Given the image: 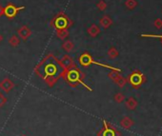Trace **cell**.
<instances>
[{
    "label": "cell",
    "instance_id": "19",
    "mask_svg": "<svg viewBox=\"0 0 162 136\" xmlns=\"http://www.w3.org/2000/svg\"><path fill=\"white\" fill-rule=\"evenodd\" d=\"M6 102H7V98H6V97L0 92V108L3 107L6 104Z\"/></svg>",
    "mask_w": 162,
    "mask_h": 136
},
{
    "label": "cell",
    "instance_id": "12",
    "mask_svg": "<svg viewBox=\"0 0 162 136\" xmlns=\"http://www.w3.org/2000/svg\"><path fill=\"white\" fill-rule=\"evenodd\" d=\"M19 42H20V40H19V37L16 36V35H12L10 39H9V43L12 47H17L19 45Z\"/></svg>",
    "mask_w": 162,
    "mask_h": 136
},
{
    "label": "cell",
    "instance_id": "6",
    "mask_svg": "<svg viewBox=\"0 0 162 136\" xmlns=\"http://www.w3.org/2000/svg\"><path fill=\"white\" fill-rule=\"evenodd\" d=\"M120 126L123 128H126V129H129L131 128L133 126H134V121L133 119H131L128 116H125V117H123L120 121Z\"/></svg>",
    "mask_w": 162,
    "mask_h": 136
},
{
    "label": "cell",
    "instance_id": "8",
    "mask_svg": "<svg viewBox=\"0 0 162 136\" xmlns=\"http://www.w3.org/2000/svg\"><path fill=\"white\" fill-rule=\"evenodd\" d=\"M125 106L130 111H134V109H135V108L137 107V101L135 100L134 97H130V98L127 99Z\"/></svg>",
    "mask_w": 162,
    "mask_h": 136
},
{
    "label": "cell",
    "instance_id": "24",
    "mask_svg": "<svg viewBox=\"0 0 162 136\" xmlns=\"http://www.w3.org/2000/svg\"><path fill=\"white\" fill-rule=\"evenodd\" d=\"M23 136H25V135H23Z\"/></svg>",
    "mask_w": 162,
    "mask_h": 136
},
{
    "label": "cell",
    "instance_id": "1",
    "mask_svg": "<svg viewBox=\"0 0 162 136\" xmlns=\"http://www.w3.org/2000/svg\"><path fill=\"white\" fill-rule=\"evenodd\" d=\"M129 81H130V83L132 84L133 87L138 88L139 86H141L142 84L145 82V77H144V75L142 74L140 72L137 70V72L133 73L131 75H130Z\"/></svg>",
    "mask_w": 162,
    "mask_h": 136
},
{
    "label": "cell",
    "instance_id": "9",
    "mask_svg": "<svg viewBox=\"0 0 162 136\" xmlns=\"http://www.w3.org/2000/svg\"><path fill=\"white\" fill-rule=\"evenodd\" d=\"M100 25L102 26L103 28L107 29V28H109L110 26L112 25V20L110 19L109 16L105 15V16H103V17L100 19Z\"/></svg>",
    "mask_w": 162,
    "mask_h": 136
},
{
    "label": "cell",
    "instance_id": "7",
    "mask_svg": "<svg viewBox=\"0 0 162 136\" xmlns=\"http://www.w3.org/2000/svg\"><path fill=\"white\" fill-rule=\"evenodd\" d=\"M18 34L20 35V37L22 39L26 40L27 38L31 35V31L28 27H26V26H23L20 29L18 30Z\"/></svg>",
    "mask_w": 162,
    "mask_h": 136
},
{
    "label": "cell",
    "instance_id": "22",
    "mask_svg": "<svg viewBox=\"0 0 162 136\" xmlns=\"http://www.w3.org/2000/svg\"><path fill=\"white\" fill-rule=\"evenodd\" d=\"M3 14H4V9L0 6V15H2Z\"/></svg>",
    "mask_w": 162,
    "mask_h": 136
},
{
    "label": "cell",
    "instance_id": "16",
    "mask_svg": "<svg viewBox=\"0 0 162 136\" xmlns=\"http://www.w3.org/2000/svg\"><path fill=\"white\" fill-rule=\"evenodd\" d=\"M108 55H109V57H111V58H115V57H117L118 56V51H117V50H116L115 48H111L109 50V51H108Z\"/></svg>",
    "mask_w": 162,
    "mask_h": 136
},
{
    "label": "cell",
    "instance_id": "17",
    "mask_svg": "<svg viewBox=\"0 0 162 136\" xmlns=\"http://www.w3.org/2000/svg\"><path fill=\"white\" fill-rule=\"evenodd\" d=\"M57 35H58V37L60 38V39H64V38L67 37L68 31H67V30H65V29H64V30H60V31H58Z\"/></svg>",
    "mask_w": 162,
    "mask_h": 136
},
{
    "label": "cell",
    "instance_id": "18",
    "mask_svg": "<svg viewBox=\"0 0 162 136\" xmlns=\"http://www.w3.org/2000/svg\"><path fill=\"white\" fill-rule=\"evenodd\" d=\"M69 78L71 79V80H77V79H78V74H77V73L76 72H74H74H72V73H69Z\"/></svg>",
    "mask_w": 162,
    "mask_h": 136
},
{
    "label": "cell",
    "instance_id": "11",
    "mask_svg": "<svg viewBox=\"0 0 162 136\" xmlns=\"http://www.w3.org/2000/svg\"><path fill=\"white\" fill-rule=\"evenodd\" d=\"M88 31H89V34L92 35V36H95V35H97V34H99L100 30H99V28L97 27L96 25H93V26H91V27L89 28Z\"/></svg>",
    "mask_w": 162,
    "mask_h": 136
},
{
    "label": "cell",
    "instance_id": "13",
    "mask_svg": "<svg viewBox=\"0 0 162 136\" xmlns=\"http://www.w3.org/2000/svg\"><path fill=\"white\" fill-rule=\"evenodd\" d=\"M74 48V44L71 42V41H67V42H65L63 44V49L66 50V51H68V53H69V51H71V50H73Z\"/></svg>",
    "mask_w": 162,
    "mask_h": 136
},
{
    "label": "cell",
    "instance_id": "4",
    "mask_svg": "<svg viewBox=\"0 0 162 136\" xmlns=\"http://www.w3.org/2000/svg\"><path fill=\"white\" fill-rule=\"evenodd\" d=\"M22 9H24V7L16 8V7H15L14 5H8L7 7L4 9V15H7L8 17H12V16H15L16 15V12L18 11H20Z\"/></svg>",
    "mask_w": 162,
    "mask_h": 136
},
{
    "label": "cell",
    "instance_id": "14",
    "mask_svg": "<svg viewBox=\"0 0 162 136\" xmlns=\"http://www.w3.org/2000/svg\"><path fill=\"white\" fill-rule=\"evenodd\" d=\"M125 5H126V7H127L128 9L133 10V9H134L135 7H137V1H135V0H127L126 3H125Z\"/></svg>",
    "mask_w": 162,
    "mask_h": 136
},
{
    "label": "cell",
    "instance_id": "23",
    "mask_svg": "<svg viewBox=\"0 0 162 136\" xmlns=\"http://www.w3.org/2000/svg\"><path fill=\"white\" fill-rule=\"evenodd\" d=\"M2 41V35H0V42Z\"/></svg>",
    "mask_w": 162,
    "mask_h": 136
},
{
    "label": "cell",
    "instance_id": "10",
    "mask_svg": "<svg viewBox=\"0 0 162 136\" xmlns=\"http://www.w3.org/2000/svg\"><path fill=\"white\" fill-rule=\"evenodd\" d=\"M103 136H120V133H118V131H116L114 128H106L104 133H103Z\"/></svg>",
    "mask_w": 162,
    "mask_h": 136
},
{
    "label": "cell",
    "instance_id": "2",
    "mask_svg": "<svg viewBox=\"0 0 162 136\" xmlns=\"http://www.w3.org/2000/svg\"><path fill=\"white\" fill-rule=\"evenodd\" d=\"M117 73H118V72H116V70H114V72H112V73H109V77H110V78H111L113 81H114L116 84H117L118 87L122 88V87L125 86L126 79L123 78V77H122L121 75H119Z\"/></svg>",
    "mask_w": 162,
    "mask_h": 136
},
{
    "label": "cell",
    "instance_id": "21",
    "mask_svg": "<svg viewBox=\"0 0 162 136\" xmlns=\"http://www.w3.org/2000/svg\"><path fill=\"white\" fill-rule=\"evenodd\" d=\"M154 26L157 27V29H161L162 28V20L159 18H157V20L154 21Z\"/></svg>",
    "mask_w": 162,
    "mask_h": 136
},
{
    "label": "cell",
    "instance_id": "15",
    "mask_svg": "<svg viewBox=\"0 0 162 136\" xmlns=\"http://www.w3.org/2000/svg\"><path fill=\"white\" fill-rule=\"evenodd\" d=\"M114 101L116 102V103H122L123 101H124V99H125V96L123 95L121 92H117L116 93L114 96Z\"/></svg>",
    "mask_w": 162,
    "mask_h": 136
},
{
    "label": "cell",
    "instance_id": "5",
    "mask_svg": "<svg viewBox=\"0 0 162 136\" xmlns=\"http://www.w3.org/2000/svg\"><path fill=\"white\" fill-rule=\"evenodd\" d=\"M68 25V21L67 19L65 18L64 16H59L58 18H56L55 20V27L58 30H64L65 28L67 27Z\"/></svg>",
    "mask_w": 162,
    "mask_h": 136
},
{
    "label": "cell",
    "instance_id": "20",
    "mask_svg": "<svg viewBox=\"0 0 162 136\" xmlns=\"http://www.w3.org/2000/svg\"><path fill=\"white\" fill-rule=\"evenodd\" d=\"M97 7H98V9L100 11H104L107 8V5H106V3L104 1H100L98 4H97Z\"/></svg>",
    "mask_w": 162,
    "mask_h": 136
},
{
    "label": "cell",
    "instance_id": "3",
    "mask_svg": "<svg viewBox=\"0 0 162 136\" xmlns=\"http://www.w3.org/2000/svg\"><path fill=\"white\" fill-rule=\"evenodd\" d=\"M14 87H15L14 82L10 79H4L3 81L0 82V89H1L5 92H11V90L14 89Z\"/></svg>",
    "mask_w": 162,
    "mask_h": 136
}]
</instances>
